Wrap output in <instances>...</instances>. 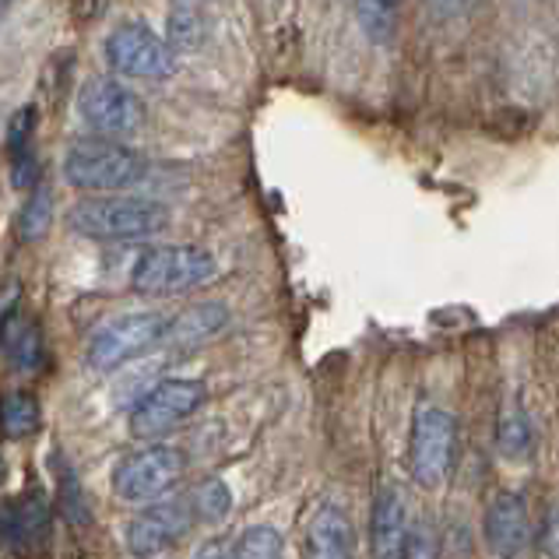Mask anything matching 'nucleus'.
<instances>
[{
    "label": "nucleus",
    "mask_w": 559,
    "mask_h": 559,
    "mask_svg": "<svg viewBox=\"0 0 559 559\" xmlns=\"http://www.w3.org/2000/svg\"><path fill=\"white\" fill-rule=\"evenodd\" d=\"M440 552V538L429 532V524H408V535H405V556H433Z\"/></svg>",
    "instance_id": "bb28decb"
},
{
    "label": "nucleus",
    "mask_w": 559,
    "mask_h": 559,
    "mask_svg": "<svg viewBox=\"0 0 559 559\" xmlns=\"http://www.w3.org/2000/svg\"><path fill=\"white\" fill-rule=\"evenodd\" d=\"M78 117L99 138H131L145 127V103L117 78H92L78 92Z\"/></svg>",
    "instance_id": "6e6552de"
},
{
    "label": "nucleus",
    "mask_w": 559,
    "mask_h": 559,
    "mask_svg": "<svg viewBox=\"0 0 559 559\" xmlns=\"http://www.w3.org/2000/svg\"><path fill=\"white\" fill-rule=\"evenodd\" d=\"M538 552L542 556H556L559 559V507H549L546 518H542V528H538Z\"/></svg>",
    "instance_id": "cd10ccee"
},
{
    "label": "nucleus",
    "mask_w": 559,
    "mask_h": 559,
    "mask_svg": "<svg viewBox=\"0 0 559 559\" xmlns=\"http://www.w3.org/2000/svg\"><path fill=\"white\" fill-rule=\"evenodd\" d=\"M8 353H11V362L19 366L22 373H36L39 362H43V334H39V328L25 324V328L14 331Z\"/></svg>",
    "instance_id": "5701e85b"
},
{
    "label": "nucleus",
    "mask_w": 559,
    "mask_h": 559,
    "mask_svg": "<svg viewBox=\"0 0 559 559\" xmlns=\"http://www.w3.org/2000/svg\"><path fill=\"white\" fill-rule=\"evenodd\" d=\"M402 0H356V19L373 43H391Z\"/></svg>",
    "instance_id": "6ab92c4d"
},
{
    "label": "nucleus",
    "mask_w": 559,
    "mask_h": 559,
    "mask_svg": "<svg viewBox=\"0 0 559 559\" xmlns=\"http://www.w3.org/2000/svg\"><path fill=\"white\" fill-rule=\"evenodd\" d=\"M166 324H169V317L163 313H131V317H120V321H109L92 334L85 359L92 370H103V373L123 370L127 362H134L141 356H148L152 348H158Z\"/></svg>",
    "instance_id": "423d86ee"
},
{
    "label": "nucleus",
    "mask_w": 559,
    "mask_h": 559,
    "mask_svg": "<svg viewBox=\"0 0 559 559\" xmlns=\"http://www.w3.org/2000/svg\"><path fill=\"white\" fill-rule=\"evenodd\" d=\"M226 324H229L226 302H198V307H187L183 313L169 317L166 334H163V342H158V348H166V359L190 356L194 348L212 342Z\"/></svg>",
    "instance_id": "f8f14e48"
},
{
    "label": "nucleus",
    "mask_w": 559,
    "mask_h": 559,
    "mask_svg": "<svg viewBox=\"0 0 559 559\" xmlns=\"http://www.w3.org/2000/svg\"><path fill=\"white\" fill-rule=\"evenodd\" d=\"M190 507H194L198 521L222 524L233 510V492L222 478H204V483H198V489L190 492Z\"/></svg>",
    "instance_id": "aec40b11"
},
{
    "label": "nucleus",
    "mask_w": 559,
    "mask_h": 559,
    "mask_svg": "<svg viewBox=\"0 0 559 559\" xmlns=\"http://www.w3.org/2000/svg\"><path fill=\"white\" fill-rule=\"evenodd\" d=\"M39 183V158L36 152H19V155H11V187L14 190H32Z\"/></svg>",
    "instance_id": "a878e982"
},
{
    "label": "nucleus",
    "mask_w": 559,
    "mask_h": 559,
    "mask_svg": "<svg viewBox=\"0 0 559 559\" xmlns=\"http://www.w3.org/2000/svg\"><path fill=\"white\" fill-rule=\"evenodd\" d=\"M19 296H22V285H19V282L0 285V331H4L8 321L14 317V307H19Z\"/></svg>",
    "instance_id": "c85d7f7f"
},
{
    "label": "nucleus",
    "mask_w": 559,
    "mask_h": 559,
    "mask_svg": "<svg viewBox=\"0 0 559 559\" xmlns=\"http://www.w3.org/2000/svg\"><path fill=\"white\" fill-rule=\"evenodd\" d=\"M457 461V419L447 408H423L412 423L408 475L419 489H440Z\"/></svg>",
    "instance_id": "20e7f679"
},
{
    "label": "nucleus",
    "mask_w": 559,
    "mask_h": 559,
    "mask_svg": "<svg viewBox=\"0 0 559 559\" xmlns=\"http://www.w3.org/2000/svg\"><path fill=\"white\" fill-rule=\"evenodd\" d=\"M53 226V194L46 187H32L28 201L22 204L19 212V236L25 243H36Z\"/></svg>",
    "instance_id": "a211bd4d"
},
{
    "label": "nucleus",
    "mask_w": 559,
    "mask_h": 559,
    "mask_svg": "<svg viewBox=\"0 0 559 559\" xmlns=\"http://www.w3.org/2000/svg\"><path fill=\"white\" fill-rule=\"evenodd\" d=\"M148 177V158L131 145H120V138H85L63 155V180L88 194H114L131 190Z\"/></svg>",
    "instance_id": "f257e3e1"
},
{
    "label": "nucleus",
    "mask_w": 559,
    "mask_h": 559,
    "mask_svg": "<svg viewBox=\"0 0 559 559\" xmlns=\"http://www.w3.org/2000/svg\"><path fill=\"white\" fill-rule=\"evenodd\" d=\"M497 447H500V454L510 457V461L532 457V451H535L532 415L524 412L518 402L503 405V412H500V419H497Z\"/></svg>",
    "instance_id": "dca6fc26"
},
{
    "label": "nucleus",
    "mask_w": 559,
    "mask_h": 559,
    "mask_svg": "<svg viewBox=\"0 0 559 559\" xmlns=\"http://www.w3.org/2000/svg\"><path fill=\"white\" fill-rule=\"evenodd\" d=\"M187 461L180 447L169 443H148L141 451L127 454L114 472V492L123 503H152L166 497L183 478Z\"/></svg>",
    "instance_id": "39448f33"
},
{
    "label": "nucleus",
    "mask_w": 559,
    "mask_h": 559,
    "mask_svg": "<svg viewBox=\"0 0 559 559\" xmlns=\"http://www.w3.org/2000/svg\"><path fill=\"white\" fill-rule=\"evenodd\" d=\"M60 514L68 518L71 524H85L88 514H85V500H82V489H78L74 475L68 472L60 478Z\"/></svg>",
    "instance_id": "393cba45"
},
{
    "label": "nucleus",
    "mask_w": 559,
    "mask_h": 559,
    "mask_svg": "<svg viewBox=\"0 0 559 559\" xmlns=\"http://www.w3.org/2000/svg\"><path fill=\"white\" fill-rule=\"evenodd\" d=\"M426 4H429V11H433V14H454L461 0H426Z\"/></svg>",
    "instance_id": "c756f323"
},
{
    "label": "nucleus",
    "mask_w": 559,
    "mask_h": 559,
    "mask_svg": "<svg viewBox=\"0 0 559 559\" xmlns=\"http://www.w3.org/2000/svg\"><path fill=\"white\" fill-rule=\"evenodd\" d=\"M408 503L397 486H380L370 510V546L373 556H405V535H408Z\"/></svg>",
    "instance_id": "4468645a"
},
{
    "label": "nucleus",
    "mask_w": 559,
    "mask_h": 559,
    "mask_svg": "<svg viewBox=\"0 0 559 559\" xmlns=\"http://www.w3.org/2000/svg\"><path fill=\"white\" fill-rule=\"evenodd\" d=\"M204 43V19L194 4H177L169 11V46L173 50H198Z\"/></svg>",
    "instance_id": "412c9836"
},
{
    "label": "nucleus",
    "mask_w": 559,
    "mask_h": 559,
    "mask_svg": "<svg viewBox=\"0 0 559 559\" xmlns=\"http://www.w3.org/2000/svg\"><path fill=\"white\" fill-rule=\"evenodd\" d=\"M353 549H356V532L345 510L334 503L317 510L307 528V552L321 559H342Z\"/></svg>",
    "instance_id": "2eb2a0df"
},
{
    "label": "nucleus",
    "mask_w": 559,
    "mask_h": 559,
    "mask_svg": "<svg viewBox=\"0 0 559 559\" xmlns=\"http://www.w3.org/2000/svg\"><path fill=\"white\" fill-rule=\"evenodd\" d=\"M36 127H39V109L36 106H22L19 114L11 117L8 123V152L19 155V152H28L32 141H36Z\"/></svg>",
    "instance_id": "b1692460"
},
{
    "label": "nucleus",
    "mask_w": 559,
    "mask_h": 559,
    "mask_svg": "<svg viewBox=\"0 0 559 559\" xmlns=\"http://www.w3.org/2000/svg\"><path fill=\"white\" fill-rule=\"evenodd\" d=\"M194 524H198V514H194V507H190V497H169V500L158 497L148 503V510H141L131 521V528H127V549L134 556L166 552L169 546H177Z\"/></svg>",
    "instance_id": "9d476101"
},
{
    "label": "nucleus",
    "mask_w": 559,
    "mask_h": 559,
    "mask_svg": "<svg viewBox=\"0 0 559 559\" xmlns=\"http://www.w3.org/2000/svg\"><path fill=\"white\" fill-rule=\"evenodd\" d=\"M39 429V402L25 391H11L0 402V433L8 440H25Z\"/></svg>",
    "instance_id": "f3484780"
},
{
    "label": "nucleus",
    "mask_w": 559,
    "mask_h": 559,
    "mask_svg": "<svg viewBox=\"0 0 559 559\" xmlns=\"http://www.w3.org/2000/svg\"><path fill=\"white\" fill-rule=\"evenodd\" d=\"M68 226L88 239H148L166 233L169 212L145 198H88L68 212Z\"/></svg>",
    "instance_id": "f03ea898"
},
{
    "label": "nucleus",
    "mask_w": 559,
    "mask_h": 559,
    "mask_svg": "<svg viewBox=\"0 0 559 559\" xmlns=\"http://www.w3.org/2000/svg\"><path fill=\"white\" fill-rule=\"evenodd\" d=\"M53 514L43 492H22L19 500L0 507V542L8 546H43L50 538Z\"/></svg>",
    "instance_id": "ddd939ff"
},
{
    "label": "nucleus",
    "mask_w": 559,
    "mask_h": 559,
    "mask_svg": "<svg viewBox=\"0 0 559 559\" xmlns=\"http://www.w3.org/2000/svg\"><path fill=\"white\" fill-rule=\"evenodd\" d=\"M282 552V535L278 528L271 524H250L247 532H239L233 556H243V559H271Z\"/></svg>",
    "instance_id": "4be33fe9"
},
{
    "label": "nucleus",
    "mask_w": 559,
    "mask_h": 559,
    "mask_svg": "<svg viewBox=\"0 0 559 559\" xmlns=\"http://www.w3.org/2000/svg\"><path fill=\"white\" fill-rule=\"evenodd\" d=\"M204 397H207V388L201 380H183V377L158 380L131 408V433L138 440L166 437L169 429H177L183 419H190V415L204 405Z\"/></svg>",
    "instance_id": "0eeeda50"
},
{
    "label": "nucleus",
    "mask_w": 559,
    "mask_h": 559,
    "mask_svg": "<svg viewBox=\"0 0 559 559\" xmlns=\"http://www.w3.org/2000/svg\"><path fill=\"white\" fill-rule=\"evenodd\" d=\"M106 63L123 78H145V82H163L177 71V50L141 22L117 25L106 36Z\"/></svg>",
    "instance_id": "1a4fd4ad"
},
{
    "label": "nucleus",
    "mask_w": 559,
    "mask_h": 559,
    "mask_svg": "<svg viewBox=\"0 0 559 559\" xmlns=\"http://www.w3.org/2000/svg\"><path fill=\"white\" fill-rule=\"evenodd\" d=\"M483 535H486V546L497 556H518L532 542L528 500H524L521 492H497L486 507Z\"/></svg>",
    "instance_id": "9b49d317"
},
{
    "label": "nucleus",
    "mask_w": 559,
    "mask_h": 559,
    "mask_svg": "<svg viewBox=\"0 0 559 559\" xmlns=\"http://www.w3.org/2000/svg\"><path fill=\"white\" fill-rule=\"evenodd\" d=\"M215 258L204 247L190 243H169V247H148L134 258L131 285L141 296H180L215 278Z\"/></svg>",
    "instance_id": "7ed1b4c3"
}]
</instances>
